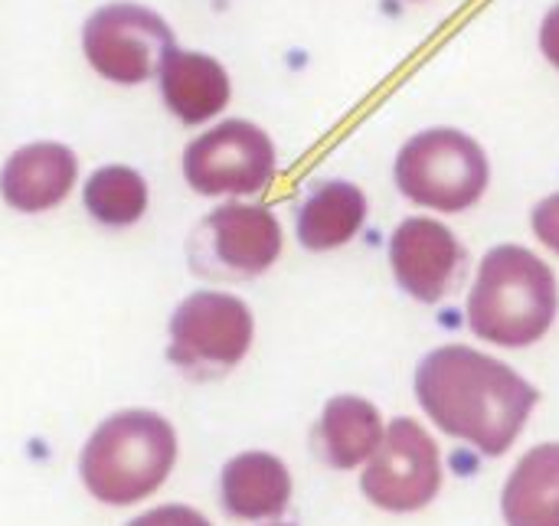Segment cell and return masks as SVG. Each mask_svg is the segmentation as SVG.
I'll list each match as a JSON object with an SVG mask.
<instances>
[{"label":"cell","mask_w":559,"mask_h":526,"mask_svg":"<svg viewBox=\"0 0 559 526\" xmlns=\"http://www.w3.org/2000/svg\"><path fill=\"white\" fill-rule=\"evenodd\" d=\"M370 203L354 180H321L295 213V236L308 252H334L360 236Z\"/></svg>","instance_id":"5bb4252c"},{"label":"cell","mask_w":559,"mask_h":526,"mask_svg":"<svg viewBox=\"0 0 559 526\" xmlns=\"http://www.w3.org/2000/svg\"><path fill=\"white\" fill-rule=\"evenodd\" d=\"M219 501L233 521H275L288 511L292 501V471L272 452H242L223 465Z\"/></svg>","instance_id":"4fadbf2b"},{"label":"cell","mask_w":559,"mask_h":526,"mask_svg":"<svg viewBox=\"0 0 559 526\" xmlns=\"http://www.w3.org/2000/svg\"><path fill=\"white\" fill-rule=\"evenodd\" d=\"M386 252L396 285L423 304L445 301L462 285L468 265L462 239L432 216H406L393 229Z\"/></svg>","instance_id":"30bf717a"},{"label":"cell","mask_w":559,"mask_h":526,"mask_svg":"<svg viewBox=\"0 0 559 526\" xmlns=\"http://www.w3.org/2000/svg\"><path fill=\"white\" fill-rule=\"evenodd\" d=\"M124 526H213L200 511L193 507H183V504H164V507H154L141 517H134L131 524Z\"/></svg>","instance_id":"d6986e66"},{"label":"cell","mask_w":559,"mask_h":526,"mask_svg":"<svg viewBox=\"0 0 559 526\" xmlns=\"http://www.w3.org/2000/svg\"><path fill=\"white\" fill-rule=\"evenodd\" d=\"M537 46L544 52V59L559 72V0L544 13L540 29H537Z\"/></svg>","instance_id":"ffe728a7"},{"label":"cell","mask_w":559,"mask_h":526,"mask_svg":"<svg viewBox=\"0 0 559 526\" xmlns=\"http://www.w3.org/2000/svg\"><path fill=\"white\" fill-rule=\"evenodd\" d=\"M269 526H295V524H269Z\"/></svg>","instance_id":"44dd1931"},{"label":"cell","mask_w":559,"mask_h":526,"mask_svg":"<svg viewBox=\"0 0 559 526\" xmlns=\"http://www.w3.org/2000/svg\"><path fill=\"white\" fill-rule=\"evenodd\" d=\"M531 229L534 236L559 255V190L544 196L534 210H531Z\"/></svg>","instance_id":"ac0fdd59"},{"label":"cell","mask_w":559,"mask_h":526,"mask_svg":"<svg viewBox=\"0 0 559 526\" xmlns=\"http://www.w3.org/2000/svg\"><path fill=\"white\" fill-rule=\"evenodd\" d=\"M383 432H386L383 416L370 399L341 393V396L328 399V406L321 409V419L314 429V445L328 468L354 471L373 458V452L383 442Z\"/></svg>","instance_id":"9a60e30c"},{"label":"cell","mask_w":559,"mask_h":526,"mask_svg":"<svg viewBox=\"0 0 559 526\" xmlns=\"http://www.w3.org/2000/svg\"><path fill=\"white\" fill-rule=\"evenodd\" d=\"M75 183L79 154L59 141L23 144L0 167V200L26 216H39L62 206Z\"/></svg>","instance_id":"8fae6325"},{"label":"cell","mask_w":559,"mask_h":526,"mask_svg":"<svg viewBox=\"0 0 559 526\" xmlns=\"http://www.w3.org/2000/svg\"><path fill=\"white\" fill-rule=\"evenodd\" d=\"M167 334L170 367L193 383H210L246 360L255 340V318L229 291H193L174 308Z\"/></svg>","instance_id":"5b68a950"},{"label":"cell","mask_w":559,"mask_h":526,"mask_svg":"<svg viewBox=\"0 0 559 526\" xmlns=\"http://www.w3.org/2000/svg\"><path fill=\"white\" fill-rule=\"evenodd\" d=\"M416 399L436 429L501 458L521 439L540 393L504 360L442 344L416 367Z\"/></svg>","instance_id":"6da1fadb"},{"label":"cell","mask_w":559,"mask_h":526,"mask_svg":"<svg viewBox=\"0 0 559 526\" xmlns=\"http://www.w3.org/2000/svg\"><path fill=\"white\" fill-rule=\"evenodd\" d=\"M170 23L134 0H115L98 7L82 26L85 62L115 85H141L157 75L164 56L174 49Z\"/></svg>","instance_id":"ba28073f"},{"label":"cell","mask_w":559,"mask_h":526,"mask_svg":"<svg viewBox=\"0 0 559 526\" xmlns=\"http://www.w3.org/2000/svg\"><path fill=\"white\" fill-rule=\"evenodd\" d=\"M82 206L105 229H131L151 206L147 180L128 164H105L82 183Z\"/></svg>","instance_id":"e0dca14e"},{"label":"cell","mask_w":559,"mask_h":526,"mask_svg":"<svg viewBox=\"0 0 559 526\" xmlns=\"http://www.w3.org/2000/svg\"><path fill=\"white\" fill-rule=\"evenodd\" d=\"M501 514L508 526H559V442L531 449L504 481Z\"/></svg>","instance_id":"2e32d148"},{"label":"cell","mask_w":559,"mask_h":526,"mask_svg":"<svg viewBox=\"0 0 559 526\" xmlns=\"http://www.w3.org/2000/svg\"><path fill=\"white\" fill-rule=\"evenodd\" d=\"M557 311V275L537 252L514 242L485 252L465 308L478 340L511 350L531 347L547 337Z\"/></svg>","instance_id":"7a4b0ae2"},{"label":"cell","mask_w":559,"mask_h":526,"mask_svg":"<svg viewBox=\"0 0 559 526\" xmlns=\"http://www.w3.org/2000/svg\"><path fill=\"white\" fill-rule=\"evenodd\" d=\"M157 85L164 108L183 124H206L210 118L223 115L233 98L226 65L200 49L174 46L157 69Z\"/></svg>","instance_id":"7c38bea8"},{"label":"cell","mask_w":559,"mask_h":526,"mask_svg":"<svg viewBox=\"0 0 559 526\" xmlns=\"http://www.w3.org/2000/svg\"><path fill=\"white\" fill-rule=\"evenodd\" d=\"M183 180L200 196H255L278 170V151L265 128L246 118H229L197 134L183 147Z\"/></svg>","instance_id":"52a82bcc"},{"label":"cell","mask_w":559,"mask_h":526,"mask_svg":"<svg viewBox=\"0 0 559 526\" xmlns=\"http://www.w3.org/2000/svg\"><path fill=\"white\" fill-rule=\"evenodd\" d=\"M285 249L278 216L262 203L229 200L216 206L190 236V268L216 282H242L265 275Z\"/></svg>","instance_id":"8992f818"},{"label":"cell","mask_w":559,"mask_h":526,"mask_svg":"<svg viewBox=\"0 0 559 526\" xmlns=\"http://www.w3.org/2000/svg\"><path fill=\"white\" fill-rule=\"evenodd\" d=\"M177 452L170 419L151 409H121L88 435L79 455V478L98 504L131 507L167 485Z\"/></svg>","instance_id":"3957f363"},{"label":"cell","mask_w":559,"mask_h":526,"mask_svg":"<svg viewBox=\"0 0 559 526\" xmlns=\"http://www.w3.org/2000/svg\"><path fill=\"white\" fill-rule=\"evenodd\" d=\"M364 498L390 514H416L442 491V455L416 419H393L360 475Z\"/></svg>","instance_id":"9c48e42d"},{"label":"cell","mask_w":559,"mask_h":526,"mask_svg":"<svg viewBox=\"0 0 559 526\" xmlns=\"http://www.w3.org/2000/svg\"><path fill=\"white\" fill-rule=\"evenodd\" d=\"M400 193L432 213H468L491 187L488 151L462 128H426L413 134L393 160Z\"/></svg>","instance_id":"277c9868"}]
</instances>
